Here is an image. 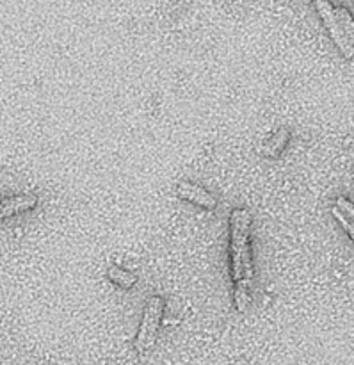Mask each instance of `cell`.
I'll return each mask as SVG.
<instances>
[{"mask_svg": "<svg viewBox=\"0 0 354 365\" xmlns=\"http://www.w3.org/2000/svg\"><path fill=\"white\" fill-rule=\"evenodd\" d=\"M312 2L313 6H316L319 16L323 18V24L326 25V29L330 31L331 39H333L335 45H337L338 50H340V53H344L348 59H351L354 56V46L353 43L345 38L344 32H342L340 25H338V20H337V14H335V9L333 6H331L330 0H312Z\"/></svg>", "mask_w": 354, "mask_h": 365, "instance_id": "obj_3", "label": "cell"}, {"mask_svg": "<svg viewBox=\"0 0 354 365\" xmlns=\"http://www.w3.org/2000/svg\"><path fill=\"white\" fill-rule=\"evenodd\" d=\"M164 316V299L160 296H152L148 299L142 312L141 324H139L137 337H135V351L139 355H146L153 348L157 339V331L160 328V321Z\"/></svg>", "mask_w": 354, "mask_h": 365, "instance_id": "obj_2", "label": "cell"}, {"mask_svg": "<svg viewBox=\"0 0 354 365\" xmlns=\"http://www.w3.org/2000/svg\"><path fill=\"white\" fill-rule=\"evenodd\" d=\"M335 14H337V20H338V25H340L342 32L345 34V38L349 39V41H354V21H353V16L349 14L348 9H344V7H340V9H335Z\"/></svg>", "mask_w": 354, "mask_h": 365, "instance_id": "obj_8", "label": "cell"}, {"mask_svg": "<svg viewBox=\"0 0 354 365\" xmlns=\"http://www.w3.org/2000/svg\"><path fill=\"white\" fill-rule=\"evenodd\" d=\"M333 216L337 217V221H338V223L342 225V228H344V230L348 232L349 239H353V237H354V234H353V225H351V220H349V217H345L344 214H342L340 210L337 209V207H335V209H333Z\"/></svg>", "mask_w": 354, "mask_h": 365, "instance_id": "obj_10", "label": "cell"}, {"mask_svg": "<svg viewBox=\"0 0 354 365\" xmlns=\"http://www.w3.org/2000/svg\"><path fill=\"white\" fill-rule=\"evenodd\" d=\"M287 143H288V130L287 128H281V130H278L276 134L269 139V143L266 145L264 153L269 157H278L281 152H283V148L287 146Z\"/></svg>", "mask_w": 354, "mask_h": 365, "instance_id": "obj_7", "label": "cell"}, {"mask_svg": "<svg viewBox=\"0 0 354 365\" xmlns=\"http://www.w3.org/2000/svg\"><path fill=\"white\" fill-rule=\"evenodd\" d=\"M251 214L246 209L231 210L230 216V260L234 278V299L239 312H246L251 303L255 280L251 257Z\"/></svg>", "mask_w": 354, "mask_h": 365, "instance_id": "obj_1", "label": "cell"}, {"mask_svg": "<svg viewBox=\"0 0 354 365\" xmlns=\"http://www.w3.org/2000/svg\"><path fill=\"white\" fill-rule=\"evenodd\" d=\"M107 278H109L113 284L120 285L121 289H132L135 285V282H137V278H135L134 274L121 269V267L118 266H110L109 269H107Z\"/></svg>", "mask_w": 354, "mask_h": 365, "instance_id": "obj_6", "label": "cell"}, {"mask_svg": "<svg viewBox=\"0 0 354 365\" xmlns=\"http://www.w3.org/2000/svg\"><path fill=\"white\" fill-rule=\"evenodd\" d=\"M36 205H38V196L34 195H16L0 198V221L18 216V214L28 212Z\"/></svg>", "mask_w": 354, "mask_h": 365, "instance_id": "obj_5", "label": "cell"}, {"mask_svg": "<svg viewBox=\"0 0 354 365\" xmlns=\"http://www.w3.org/2000/svg\"><path fill=\"white\" fill-rule=\"evenodd\" d=\"M337 209L340 210L345 217H349V220L354 217V205L348 198H344V196H340V198L337 200Z\"/></svg>", "mask_w": 354, "mask_h": 365, "instance_id": "obj_9", "label": "cell"}, {"mask_svg": "<svg viewBox=\"0 0 354 365\" xmlns=\"http://www.w3.org/2000/svg\"><path fill=\"white\" fill-rule=\"evenodd\" d=\"M177 192L182 200L194 203V205L202 207V209L205 210L216 209V203H217L216 198H214L207 189H203L202 185L192 184V182H180L177 187Z\"/></svg>", "mask_w": 354, "mask_h": 365, "instance_id": "obj_4", "label": "cell"}]
</instances>
